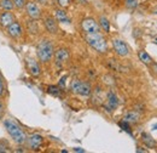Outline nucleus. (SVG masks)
<instances>
[{
    "mask_svg": "<svg viewBox=\"0 0 157 153\" xmlns=\"http://www.w3.org/2000/svg\"><path fill=\"white\" fill-rule=\"evenodd\" d=\"M4 126L7 131V134L11 136V139L17 143V145H24L27 141V134L25 131L20 126L17 122L13 119H5L4 120Z\"/></svg>",
    "mask_w": 157,
    "mask_h": 153,
    "instance_id": "obj_1",
    "label": "nucleus"
},
{
    "mask_svg": "<svg viewBox=\"0 0 157 153\" xmlns=\"http://www.w3.org/2000/svg\"><path fill=\"white\" fill-rule=\"evenodd\" d=\"M55 54V48L53 44L51 43V40L48 39H41L39 44L36 45V55L40 62L42 63H47L53 58Z\"/></svg>",
    "mask_w": 157,
    "mask_h": 153,
    "instance_id": "obj_2",
    "label": "nucleus"
},
{
    "mask_svg": "<svg viewBox=\"0 0 157 153\" xmlns=\"http://www.w3.org/2000/svg\"><path fill=\"white\" fill-rule=\"evenodd\" d=\"M86 41L88 45L98 51L99 54H104L108 50V43L105 38L101 35V33H93V34H86Z\"/></svg>",
    "mask_w": 157,
    "mask_h": 153,
    "instance_id": "obj_3",
    "label": "nucleus"
},
{
    "mask_svg": "<svg viewBox=\"0 0 157 153\" xmlns=\"http://www.w3.org/2000/svg\"><path fill=\"white\" fill-rule=\"evenodd\" d=\"M70 90L74 94L81 96H90L92 94V86L88 81H82L80 79H74L70 83Z\"/></svg>",
    "mask_w": 157,
    "mask_h": 153,
    "instance_id": "obj_4",
    "label": "nucleus"
},
{
    "mask_svg": "<svg viewBox=\"0 0 157 153\" xmlns=\"http://www.w3.org/2000/svg\"><path fill=\"white\" fill-rule=\"evenodd\" d=\"M24 9H25V14H27V16H28L29 19H36V21H38V19H40L41 16H42L41 7H40L39 4H38L36 1H33V0L27 1Z\"/></svg>",
    "mask_w": 157,
    "mask_h": 153,
    "instance_id": "obj_5",
    "label": "nucleus"
},
{
    "mask_svg": "<svg viewBox=\"0 0 157 153\" xmlns=\"http://www.w3.org/2000/svg\"><path fill=\"white\" fill-rule=\"evenodd\" d=\"M81 27H82V31L86 33V34H93V33H100V27H99V23L92 17H87V19H82L81 22Z\"/></svg>",
    "mask_w": 157,
    "mask_h": 153,
    "instance_id": "obj_6",
    "label": "nucleus"
},
{
    "mask_svg": "<svg viewBox=\"0 0 157 153\" xmlns=\"http://www.w3.org/2000/svg\"><path fill=\"white\" fill-rule=\"evenodd\" d=\"M103 107L108 111V112H113L115 111L118 107V97L116 96L115 93L113 91H109L106 94V97H105V101L103 102Z\"/></svg>",
    "mask_w": 157,
    "mask_h": 153,
    "instance_id": "obj_7",
    "label": "nucleus"
},
{
    "mask_svg": "<svg viewBox=\"0 0 157 153\" xmlns=\"http://www.w3.org/2000/svg\"><path fill=\"white\" fill-rule=\"evenodd\" d=\"M113 46H114V50L118 56L126 57V56L129 55V48L122 39H114L113 40Z\"/></svg>",
    "mask_w": 157,
    "mask_h": 153,
    "instance_id": "obj_8",
    "label": "nucleus"
},
{
    "mask_svg": "<svg viewBox=\"0 0 157 153\" xmlns=\"http://www.w3.org/2000/svg\"><path fill=\"white\" fill-rule=\"evenodd\" d=\"M69 57H70V52L65 48H59L53 54V58L57 66H63L65 62H68Z\"/></svg>",
    "mask_w": 157,
    "mask_h": 153,
    "instance_id": "obj_9",
    "label": "nucleus"
},
{
    "mask_svg": "<svg viewBox=\"0 0 157 153\" xmlns=\"http://www.w3.org/2000/svg\"><path fill=\"white\" fill-rule=\"evenodd\" d=\"M6 34L12 39H18L23 34V28L18 21L12 22L7 28H6Z\"/></svg>",
    "mask_w": 157,
    "mask_h": 153,
    "instance_id": "obj_10",
    "label": "nucleus"
},
{
    "mask_svg": "<svg viewBox=\"0 0 157 153\" xmlns=\"http://www.w3.org/2000/svg\"><path fill=\"white\" fill-rule=\"evenodd\" d=\"M44 26L46 31L50 34H57L58 33V22L53 16H47L44 19Z\"/></svg>",
    "mask_w": 157,
    "mask_h": 153,
    "instance_id": "obj_11",
    "label": "nucleus"
},
{
    "mask_svg": "<svg viewBox=\"0 0 157 153\" xmlns=\"http://www.w3.org/2000/svg\"><path fill=\"white\" fill-rule=\"evenodd\" d=\"M42 142H44V137L40 134L30 135V136L27 137V141H25V143L28 145V147L30 150H38L40 146L42 145Z\"/></svg>",
    "mask_w": 157,
    "mask_h": 153,
    "instance_id": "obj_12",
    "label": "nucleus"
},
{
    "mask_svg": "<svg viewBox=\"0 0 157 153\" xmlns=\"http://www.w3.org/2000/svg\"><path fill=\"white\" fill-rule=\"evenodd\" d=\"M15 21H16V17L11 11H2L0 14V27L2 29H6Z\"/></svg>",
    "mask_w": 157,
    "mask_h": 153,
    "instance_id": "obj_13",
    "label": "nucleus"
},
{
    "mask_svg": "<svg viewBox=\"0 0 157 153\" xmlns=\"http://www.w3.org/2000/svg\"><path fill=\"white\" fill-rule=\"evenodd\" d=\"M27 68H28L29 73L35 78H38L41 74V68H40L39 63L34 58H27Z\"/></svg>",
    "mask_w": 157,
    "mask_h": 153,
    "instance_id": "obj_14",
    "label": "nucleus"
},
{
    "mask_svg": "<svg viewBox=\"0 0 157 153\" xmlns=\"http://www.w3.org/2000/svg\"><path fill=\"white\" fill-rule=\"evenodd\" d=\"M139 119H140V114L138 113L137 111H129V112H127L126 114L123 115V120L129 123V124H136V123L139 122Z\"/></svg>",
    "mask_w": 157,
    "mask_h": 153,
    "instance_id": "obj_15",
    "label": "nucleus"
},
{
    "mask_svg": "<svg viewBox=\"0 0 157 153\" xmlns=\"http://www.w3.org/2000/svg\"><path fill=\"white\" fill-rule=\"evenodd\" d=\"M92 91H93V90H92ZM105 97H106V95L104 94V91H103L100 88H96V89H94V91H93V97H92L93 102H96L97 105H103V102L105 101Z\"/></svg>",
    "mask_w": 157,
    "mask_h": 153,
    "instance_id": "obj_16",
    "label": "nucleus"
},
{
    "mask_svg": "<svg viewBox=\"0 0 157 153\" xmlns=\"http://www.w3.org/2000/svg\"><path fill=\"white\" fill-rule=\"evenodd\" d=\"M141 142L147 147V148H156L157 143L156 141L151 137V135L147 133H143L141 134Z\"/></svg>",
    "mask_w": 157,
    "mask_h": 153,
    "instance_id": "obj_17",
    "label": "nucleus"
},
{
    "mask_svg": "<svg viewBox=\"0 0 157 153\" xmlns=\"http://www.w3.org/2000/svg\"><path fill=\"white\" fill-rule=\"evenodd\" d=\"M55 19H57V22H60V23H70V19L68 17L67 12L62 7L55 10Z\"/></svg>",
    "mask_w": 157,
    "mask_h": 153,
    "instance_id": "obj_18",
    "label": "nucleus"
},
{
    "mask_svg": "<svg viewBox=\"0 0 157 153\" xmlns=\"http://www.w3.org/2000/svg\"><path fill=\"white\" fill-rule=\"evenodd\" d=\"M27 31H28L30 34H39L40 28H39L38 22H36V19H30L27 22Z\"/></svg>",
    "mask_w": 157,
    "mask_h": 153,
    "instance_id": "obj_19",
    "label": "nucleus"
},
{
    "mask_svg": "<svg viewBox=\"0 0 157 153\" xmlns=\"http://www.w3.org/2000/svg\"><path fill=\"white\" fill-rule=\"evenodd\" d=\"M98 23L100 29H103L105 33H110V22H109V19H106L105 16H100Z\"/></svg>",
    "mask_w": 157,
    "mask_h": 153,
    "instance_id": "obj_20",
    "label": "nucleus"
},
{
    "mask_svg": "<svg viewBox=\"0 0 157 153\" xmlns=\"http://www.w3.org/2000/svg\"><path fill=\"white\" fill-rule=\"evenodd\" d=\"M138 57L139 60L144 63V64H146V66H149L151 62H152V58L151 56L146 52V51H144V50H140V51H138Z\"/></svg>",
    "mask_w": 157,
    "mask_h": 153,
    "instance_id": "obj_21",
    "label": "nucleus"
},
{
    "mask_svg": "<svg viewBox=\"0 0 157 153\" xmlns=\"http://www.w3.org/2000/svg\"><path fill=\"white\" fill-rule=\"evenodd\" d=\"M15 9L12 0H0V10L1 11H12Z\"/></svg>",
    "mask_w": 157,
    "mask_h": 153,
    "instance_id": "obj_22",
    "label": "nucleus"
},
{
    "mask_svg": "<svg viewBox=\"0 0 157 153\" xmlns=\"http://www.w3.org/2000/svg\"><path fill=\"white\" fill-rule=\"evenodd\" d=\"M12 2H13L15 9H17V10H23L24 6H25V4H27V0H12Z\"/></svg>",
    "mask_w": 157,
    "mask_h": 153,
    "instance_id": "obj_23",
    "label": "nucleus"
},
{
    "mask_svg": "<svg viewBox=\"0 0 157 153\" xmlns=\"http://www.w3.org/2000/svg\"><path fill=\"white\" fill-rule=\"evenodd\" d=\"M126 7L129 10H134L138 7V0H124Z\"/></svg>",
    "mask_w": 157,
    "mask_h": 153,
    "instance_id": "obj_24",
    "label": "nucleus"
},
{
    "mask_svg": "<svg viewBox=\"0 0 157 153\" xmlns=\"http://www.w3.org/2000/svg\"><path fill=\"white\" fill-rule=\"evenodd\" d=\"M124 131H127L128 134H132V131H131V128H129V123H127V122H124V120H122V122H120V124H118Z\"/></svg>",
    "mask_w": 157,
    "mask_h": 153,
    "instance_id": "obj_25",
    "label": "nucleus"
},
{
    "mask_svg": "<svg viewBox=\"0 0 157 153\" xmlns=\"http://www.w3.org/2000/svg\"><path fill=\"white\" fill-rule=\"evenodd\" d=\"M0 152L4 153V152H9V146L6 142H4L2 140H0Z\"/></svg>",
    "mask_w": 157,
    "mask_h": 153,
    "instance_id": "obj_26",
    "label": "nucleus"
},
{
    "mask_svg": "<svg viewBox=\"0 0 157 153\" xmlns=\"http://www.w3.org/2000/svg\"><path fill=\"white\" fill-rule=\"evenodd\" d=\"M57 2H58V5L62 9H65V7H68L70 5V0H57Z\"/></svg>",
    "mask_w": 157,
    "mask_h": 153,
    "instance_id": "obj_27",
    "label": "nucleus"
},
{
    "mask_svg": "<svg viewBox=\"0 0 157 153\" xmlns=\"http://www.w3.org/2000/svg\"><path fill=\"white\" fill-rule=\"evenodd\" d=\"M149 66H150L151 73H152V74H154L155 76H157V62H154V61H152V62H151Z\"/></svg>",
    "mask_w": 157,
    "mask_h": 153,
    "instance_id": "obj_28",
    "label": "nucleus"
},
{
    "mask_svg": "<svg viewBox=\"0 0 157 153\" xmlns=\"http://www.w3.org/2000/svg\"><path fill=\"white\" fill-rule=\"evenodd\" d=\"M48 93L50 94H53V95H58L59 94V89L57 86H48Z\"/></svg>",
    "mask_w": 157,
    "mask_h": 153,
    "instance_id": "obj_29",
    "label": "nucleus"
},
{
    "mask_svg": "<svg viewBox=\"0 0 157 153\" xmlns=\"http://www.w3.org/2000/svg\"><path fill=\"white\" fill-rule=\"evenodd\" d=\"M5 94V88H4V83H2V79L0 76V97H2Z\"/></svg>",
    "mask_w": 157,
    "mask_h": 153,
    "instance_id": "obj_30",
    "label": "nucleus"
},
{
    "mask_svg": "<svg viewBox=\"0 0 157 153\" xmlns=\"http://www.w3.org/2000/svg\"><path fill=\"white\" fill-rule=\"evenodd\" d=\"M36 2H39V4H41V5H48L50 4V0H36Z\"/></svg>",
    "mask_w": 157,
    "mask_h": 153,
    "instance_id": "obj_31",
    "label": "nucleus"
},
{
    "mask_svg": "<svg viewBox=\"0 0 157 153\" xmlns=\"http://www.w3.org/2000/svg\"><path fill=\"white\" fill-rule=\"evenodd\" d=\"M4 107H5V106H4V103L0 101V118L2 117V111H4Z\"/></svg>",
    "mask_w": 157,
    "mask_h": 153,
    "instance_id": "obj_32",
    "label": "nucleus"
},
{
    "mask_svg": "<svg viewBox=\"0 0 157 153\" xmlns=\"http://www.w3.org/2000/svg\"><path fill=\"white\" fill-rule=\"evenodd\" d=\"M74 152L83 153V152H85V150H82V148H80V147H76V148H74Z\"/></svg>",
    "mask_w": 157,
    "mask_h": 153,
    "instance_id": "obj_33",
    "label": "nucleus"
},
{
    "mask_svg": "<svg viewBox=\"0 0 157 153\" xmlns=\"http://www.w3.org/2000/svg\"><path fill=\"white\" fill-rule=\"evenodd\" d=\"M64 80H65V76H63V78L60 79V81H59V85H60V86H64Z\"/></svg>",
    "mask_w": 157,
    "mask_h": 153,
    "instance_id": "obj_34",
    "label": "nucleus"
},
{
    "mask_svg": "<svg viewBox=\"0 0 157 153\" xmlns=\"http://www.w3.org/2000/svg\"><path fill=\"white\" fill-rule=\"evenodd\" d=\"M137 152H146V151H145V150H143V148H141V147H138L137 148Z\"/></svg>",
    "mask_w": 157,
    "mask_h": 153,
    "instance_id": "obj_35",
    "label": "nucleus"
},
{
    "mask_svg": "<svg viewBox=\"0 0 157 153\" xmlns=\"http://www.w3.org/2000/svg\"><path fill=\"white\" fill-rule=\"evenodd\" d=\"M152 14H155V15H157V5L152 9Z\"/></svg>",
    "mask_w": 157,
    "mask_h": 153,
    "instance_id": "obj_36",
    "label": "nucleus"
},
{
    "mask_svg": "<svg viewBox=\"0 0 157 153\" xmlns=\"http://www.w3.org/2000/svg\"><path fill=\"white\" fill-rule=\"evenodd\" d=\"M152 129H154V130H156V129H157V124H155V125H154V128H152Z\"/></svg>",
    "mask_w": 157,
    "mask_h": 153,
    "instance_id": "obj_37",
    "label": "nucleus"
},
{
    "mask_svg": "<svg viewBox=\"0 0 157 153\" xmlns=\"http://www.w3.org/2000/svg\"><path fill=\"white\" fill-rule=\"evenodd\" d=\"M156 40H157V39H156Z\"/></svg>",
    "mask_w": 157,
    "mask_h": 153,
    "instance_id": "obj_38",
    "label": "nucleus"
}]
</instances>
